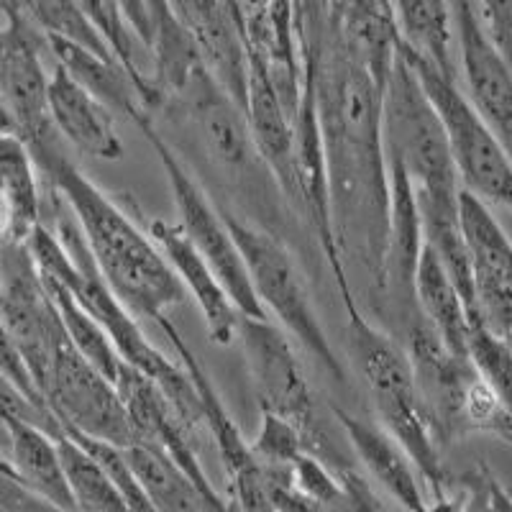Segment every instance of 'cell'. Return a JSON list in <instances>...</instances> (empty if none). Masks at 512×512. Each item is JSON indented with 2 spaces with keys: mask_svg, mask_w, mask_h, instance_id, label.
Segmentation results:
<instances>
[{
  "mask_svg": "<svg viewBox=\"0 0 512 512\" xmlns=\"http://www.w3.org/2000/svg\"><path fill=\"white\" fill-rule=\"evenodd\" d=\"M146 233L162 249L185 290L198 303L210 341L218 346L233 344L239 338L241 313L228 297L226 287L218 280V274L213 272L208 259L187 239L180 223H169L164 218H146Z\"/></svg>",
  "mask_w": 512,
  "mask_h": 512,
  "instance_id": "17",
  "label": "cell"
},
{
  "mask_svg": "<svg viewBox=\"0 0 512 512\" xmlns=\"http://www.w3.org/2000/svg\"><path fill=\"white\" fill-rule=\"evenodd\" d=\"M49 52L54 62L62 64L82 88L93 93L100 103H105L111 111L126 113L131 121L141 113H152L146 108V100L141 95V88L131 77V72L123 67L118 57H103V54L85 49L72 41L47 36ZM154 116V113H152Z\"/></svg>",
  "mask_w": 512,
  "mask_h": 512,
  "instance_id": "24",
  "label": "cell"
},
{
  "mask_svg": "<svg viewBox=\"0 0 512 512\" xmlns=\"http://www.w3.org/2000/svg\"><path fill=\"white\" fill-rule=\"evenodd\" d=\"M241 346L249 364L259 410H269L300 428L308 454L328 464L336 474L356 472L349 451L323 423L318 400L290 338L269 318H241Z\"/></svg>",
  "mask_w": 512,
  "mask_h": 512,
  "instance_id": "6",
  "label": "cell"
},
{
  "mask_svg": "<svg viewBox=\"0 0 512 512\" xmlns=\"http://www.w3.org/2000/svg\"><path fill=\"white\" fill-rule=\"evenodd\" d=\"M384 131L387 152L410 177L425 244L433 246L464 295L472 318L477 315L472 264L461 226V187L451 141L436 105L420 85L408 57L397 47L395 64L384 90Z\"/></svg>",
  "mask_w": 512,
  "mask_h": 512,
  "instance_id": "2",
  "label": "cell"
},
{
  "mask_svg": "<svg viewBox=\"0 0 512 512\" xmlns=\"http://www.w3.org/2000/svg\"><path fill=\"white\" fill-rule=\"evenodd\" d=\"M44 177L29 146L3 131L0 139V192H3V241L29 246L31 236L44 226Z\"/></svg>",
  "mask_w": 512,
  "mask_h": 512,
  "instance_id": "23",
  "label": "cell"
},
{
  "mask_svg": "<svg viewBox=\"0 0 512 512\" xmlns=\"http://www.w3.org/2000/svg\"><path fill=\"white\" fill-rule=\"evenodd\" d=\"M162 108L172 121L190 131L192 144L203 154L205 164L231 187L244 208H249L246 221L282 236L285 192L256 149L246 111L210 75L208 67H200Z\"/></svg>",
  "mask_w": 512,
  "mask_h": 512,
  "instance_id": "4",
  "label": "cell"
},
{
  "mask_svg": "<svg viewBox=\"0 0 512 512\" xmlns=\"http://www.w3.org/2000/svg\"><path fill=\"white\" fill-rule=\"evenodd\" d=\"M303 13L308 75L326 144L333 236L346 272L356 269L379 313L392 218L387 80L320 0H305Z\"/></svg>",
  "mask_w": 512,
  "mask_h": 512,
  "instance_id": "1",
  "label": "cell"
},
{
  "mask_svg": "<svg viewBox=\"0 0 512 512\" xmlns=\"http://www.w3.org/2000/svg\"><path fill=\"white\" fill-rule=\"evenodd\" d=\"M0 323L3 341L18 351L36 384L47 387L52 361L67 328L47 290V282L36 269L29 246L6 244L0 254ZM47 397V395H44Z\"/></svg>",
  "mask_w": 512,
  "mask_h": 512,
  "instance_id": "11",
  "label": "cell"
},
{
  "mask_svg": "<svg viewBox=\"0 0 512 512\" xmlns=\"http://www.w3.org/2000/svg\"><path fill=\"white\" fill-rule=\"evenodd\" d=\"M390 175L392 218L387 256H384L379 313L387 315L395 333H402V338H405L410 328L423 318L418 308V295H415V282H418L420 259H423L425 251V233L410 177L405 175V169L395 159H390Z\"/></svg>",
  "mask_w": 512,
  "mask_h": 512,
  "instance_id": "16",
  "label": "cell"
},
{
  "mask_svg": "<svg viewBox=\"0 0 512 512\" xmlns=\"http://www.w3.org/2000/svg\"><path fill=\"white\" fill-rule=\"evenodd\" d=\"M41 177L77 218L103 280L136 318L162 323L185 300V285L154 239L126 208L59 152V144L31 152Z\"/></svg>",
  "mask_w": 512,
  "mask_h": 512,
  "instance_id": "3",
  "label": "cell"
},
{
  "mask_svg": "<svg viewBox=\"0 0 512 512\" xmlns=\"http://www.w3.org/2000/svg\"><path fill=\"white\" fill-rule=\"evenodd\" d=\"M507 344H510V349H512V336H510V338H507Z\"/></svg>",
  "mask_w": 512,
  "mask_h": 512,
  "instance_id": "34",
  "label": "cell"
},
{
  "mask_svg": "<svg viewBox=\"0 0 512 512\" xmlns=\"http://www.w3.org/2000/svg\"><path fill=\"white\" fill-rule=\"evenodd\" d=\"M57 443L77 512H131L118 484L88 448L77 443L67 431L57 438Z\"/></svg>",
  "mask_w": 512,
  "mask_h": 512,
  "instance_id": "28",
  "label": "cell"
},
{
  "mask_svg": "<svg viewBox=\"0 0 512 512\" xmlns=\"http://www.w3.org/2000/svg\"><path fill=\"white\" fill-rule=\"evenodd\" d=\"M415 295H418L420 315L446 341L448 349L469 356V333H472L474 323L472 313H469V305L443 259L428 244H425L423 259H420Z\"/></svg>",
  "mask_w": 512,
  "mask_h": 512,
  "instance_id": "26",
  "label": "cell"
},
{
  "mask_svg": "<svg viewBox=\"0 0 512 512\" xmlns=\"http://www.w3.org/2000/svg\"><path fill=\"white\" fill-rule=\"evenodd\" d=\"M26 13L44 36H57V39L93 49L103 57H116L108 39L100 34L80 0H26Z\"/></svg>",
  "mask_w": 512,
  "mask_h": 512,
  "instance_id": "30",
  "label": "cell"
},
{
  "mask_svg": "<svg viewBox=\"0 0 512 512\" xmlns=\"http://www.w3.org/2000/svg\"><path fill=\"white\" fill-rule=\"evenodd\" d=\"M461 226L472 264L477 315L492 333L512 336V239L487 203L461 192Z\"/></svg>",
  "mask_w": 512,
  "mask_h": 512,
  "instance_id": "15",
  "label": "cell"
},
{
  "mask_svg": "<svg viewBox=\"0 0 512 512\" xmlns=\"http://www.w3.org/2000/svg\"><path fill=\"white\" fill-rule=\"evenodd\" d=\"M116 387L121 392L126 410L131 415L136 433H139V446H152L157 451H164L169 459L175 461L180 469H185L205 492L210 495H221L213 484H210L208 474H205L200 456L195 451V436L185 428L167 397L159 392L157 384L134 367L123 364L121 374L116 379Z\"/></svg>",
  "mask_w": 512,
  "mask_h": 512,
  "instance_id": "18",
  "label": "cell"
},
{
  "mask_svg": "<svg viewBox=\"0 0 512 512\" xmlns=\"http://www.w3.org/2000/svg\"><path fill=\"white\" fill-rule=\"evenodd\" d=\"M3 474L34 495L77 512L57 438L11 415H3Z\"/></svg>",
  "mask_w": 512,
  "mask_h": 512,
  "instance_id": "22",
  "label": "cell"
},
{
  "mask_svg": "<svg viewBox=\"0 0 512 512\" xmlns=\"http://www.w3.org/2000/svg\"><path fill=\"white\" fill-rule=\"evenodd\" d=\"M159 328H162L164 336L169 338V344L175 346V351L180 354L182 367L190 372V377L198 384L205 413V431L210 433V438L216 443L228 479H231V497H228L231 505L239 512H274L272 469L256 459L251 443H246L241 428L231 418L226 405H223L216 384L208 377L198 356L192 354L190 346L185 344V338L177 331L175 323L164 318Z\"/></svg>",
  "mask_w": 512,
  "mask_h": 512,
  "instance_id": "13",
  "label": "cell"
},
{
  "mask_svg": "<svg viewBox=\"0 0 512 512\" xmlns=\"http://www.w3.org/2000/svg\"><path fill=\"white\" fill-rule=\"evenodd\" d=\"M157 512H239L223 495H210L185 469L152 446L123 448Z\"/></svg>",
  "mask_w": 512,
  "mask_h": 512,
  "instance_id": "25",
  "label": "cell"
},
{
  "mask_svg": "<svg viewBox=\"0 0 512 512\" xmlns=\"http://www.w3.org/2000/svg\"><path fill=\"white\" fill-rule=\"evenodd\" d=\"M400 47L446 126L461 187L482 203L512 213V157L505 146L479 118L459 80L443 75L436 64L413 52L405 41H400Z\"/></svg>",
  "mask_w": 512,
  "mask_h": 512,
  "instance_id": "9",
  "label": "cell"
},
{
  "mask_svg": "<svg viewBox=\"0 0 512 512\" xmlns=\"http://www.w3.org/2000/svg\"><path fill=\"white\" fill-rule=\"evenodd\" d=\"M333 418L338 428L344 431L346 443H349L351 454L367 466L374 482L397 502L405 512H425L428 495L420 487V474L405 448L384 431L382 425L369 423L354 413H346L344 408L333 405Z\"/></svg>",
  "mask_w": 512,
  "mask_h": 512,
  "instance_id": "20",
  "label": "cell"
},
{
  "mask_svg": "<svg viewBox=\"0 0 512 512\" xmlns=\"http://www.w3.org/2000/svg\"><path fill=\"white\" fill-rule=\"evenodd\" d=\"M49 47L47 36L26 13H3L0 34V103L3 131L39 152L59 144V131L52 118V75L44 67L41 49Z\"/></svg>",
  "mask_w": 512,
  "mask_h": 512,
  "instance_id": "10",
  "label": "cell"
},
{
  "mask_svg": "<svg viewBox=\"0 0 512 512\" xmlns=\"http://www.w3.org/2000/svg\"><path fill=\"white\" fill-rule=\"evenodd\" d=\"M226 221L241 254H244L251 285H254L264 313L272 315L282 331H290L292 338H297V344L331 374L333 382H346L344 361L338 359L326 331L320 326L303 272L297 269L295 256L290 254L282 236L244 221L231 210L226 213Z\"/></svg>",
  "mask_w": 512,
  "mask_h": 512,
  "instance_id": "7",
  "label": "cell"
},
{
  "mask_svg": "<svg viewBox=\"0 0 512 512\" xmlns=\"http://www.w3.org/2000/svg\"><path fill=\"white\" fill-rule=\"evenodd\" d=\"M134 126L149 141L159 164H162L164 175H167L177 216H180L177 223L182 226L187 239L192 241V246L208 259V264L218 274V280L223 282L241 318H269L264 313L262 303H259V297H256L254 285H251L249 267H246L244 254H241L239 244H236L231 228H228L226 213L210 203L208 192L187 172L182 159L177 157L175 149L169 146V141L164 139V134L154 123L152 113L136 116Z\"/></svg>",
  "mask_w": 512,
  "mask_h": 512,
  "instance_id": "8",
  "label": "cell"
},
{
  "mask_svg": "<svg viewBox=\"0 0 512 512\" xmlns=\"http://www.w3.org/2000/svg\"><path fill=\"white\" fill-rule=\"evenodd\" d=\"M44 395L64 423V431L118 448L139 446V433L118 387L72 346L70 336L54 354Z\"/></svg>",
  "mask_w": 512,
  "mask_h": 512,
  "instance_id": "12",
  "label": "cell"
},
{
  "mask_svg": "<svg viewBox=\"0 0 512 512\" xmlns=\"http://www.w3.org/2000/svg\"><path fill=\"white\" fill-rule=\"evenodd\" d=\"M246 118H249L254 144L280 182L287 203L295 210V118L287 111L280 90L259 59L249 57V93H246Z\"/></svg>",
  "mask_w": 512,
  "mask_h": 512,
  "instance_id": "19",
  "label": "cell"
},
{
  "mask_svg": "<svg viewBox=\"0 0 512 512\" xmlns=\"http://www.w3.org/2000/svg\"><path fill=\"white\" fill-rule=\"evenodd\" d=\"M402 41L433 62L443 75L459 80L454 62V11L451 0H390Z\"/></svg>",
  "mask_w": 512,
  "mask_h": 512,
  "instance_id": "27",
  "label": "cell"
},
{
  "mask_svg": "<svg viewBox=\"0 0 512 512\" xmlns=\"http://www.w3.org/2000/svg\"><path fill=\"white\" fill-rule=\"evenodd\" d=\"M464 93L512 157V64L497 49L474 0H451Z\"/></svg>",
  "mask_w": 512,
  "mask_h": 512,
  "instance_id": "14",
  "label": "cell"
},
{
  "mask_svg": "<svg viewBox=\"0 0 512 512\" xmlns=\"http://www.w3.org/2000/svg\"><path fill=\"white\" fill-rule=\"evenodd\" d=\"M256 459L277 469H292L308 454L305 438L295 423L269 410H259V431L251 441Z\"/></svg>",
  "mask_w": 512,
  "mask_h": 512,
  "instance_id": "31",
  "label": "cell"
},
{
  "mask_svg": "<svg viewBox=\"0 0 512 512\" xmlns=\"http://www.w3.org/2000/svg\"><path fill=\"white\" fill-rule=\"evenodd\" d=\"M49 103L59 136L70 141L77 152L103 162L123 157V141L116 131L113 111L82 88L62 64H54Z\"/></svg>",
  "mask_w": 512,
  "mask_h": 512,
  "instance_id": "21",
  "label": "cell"
},
{
  "mask_svg": "<svg viewBox=\"0 0 512 512\" xmlns=\"http://www.w3.org/2000/svg\"><path fill=\"white\" fill-rule=\"evenodd\" d=\"M479 6L489 36L512 64V0H479Z\"/></svg>",
  "mask_w": 512,
  "mask_h": 512,
  "instance_id": "32",
  "label": "cell"
},
{
  "mask_svg": "<svg viewBox=\"0 0 512 512\" xmlns=\"http://www.w3.org/2000/svg\"><path fill=\"white\" fill-rule=\"evenodd\" d=\"M44 282H47L49 295H52L59 315H62V323L64 328H67V336H70L72 346H75L95 369H100L105 377L116 384L118 374H121L126 361L121 359V354H118L116 344L111 341L108 331L93 318V313H88V310L82 308L80 300H77L67 287L49 280Z\"/></svg>",
  "mask_w": 512,
  "mask_h": 512,
  "instance_id": "29",
  "label": "cell"
},
{
  "mask_svg": "<svg viewBox=\"0 0 512 512\" xmlns=\"http://www.w3.org/2000/svg\"><path fill=\"white\" fill-rule=\"evenodd\" d=\"M344 310L351 364L372 397L379 425L405 448L420 479L428 484V497L446 495L451 474L443 466L441 443L420 400L408 349L395 336L374 326L359 300L344 303Z\"/></svg>",
  "mask_w": 512,
  "mask_h": 512,
  "instance_id": "5",
  "label": "cell"
},
{
  "mask_svg": "<svg viewBox=\"0 0 512 512\" xmlns=\"http://www.w3.org/2000/svg\"><path fill=\"white\" fill-rule=\"evenodd\" d=\"M0 512H70L44 497L34 495L13 477L3 474L0 479Z\"/></svg>",
  "mask_w": 512,
  "mask_h": 512,
  "instance_id": "33",
  "label": "cell"
}]
</instances>
